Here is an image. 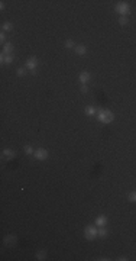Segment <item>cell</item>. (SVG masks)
Wrapping results in <instances>:
<instances>
[{
  "mask_svg": "<svg viewBox=\"0 0 136 261\" xmlns=\"http://www.w3.org/2000/svg\"><path fill=\"white\" fill-rule=\"evenodd\" d=\"M80 90H81V93H87V92H88V86H87V84H81V89H80Z\"/></svg>",
  "mask_w": 136,
  "mask_h": 261,
  "instance_id": "cell-23",
  "label": "cell"
},
{
  "mask_svg": "<svg viewBox=\"0 0 136 261\" xmlns=\"http://www.w3.org/2000/svg\"><path fill=\"white\" fill-rule=\"evenodd\" d=\"M99 236V229L96 225H87L84 228V238L87 241H94Z\"/></svg>",
  "mask_w": 136,
  "mask_h": 261,
  "instance_id": "cell-2",
  "label": "cell"
},
{
  "mask_svg": "<svg viewBox=\"0 0 136 261\" xmlns=\"http://www.w3.org/2000/svg\"><path fill=\"white\" fill-rule=\"evenodd\" d=\"M38 64H39L38 58H36V57H29L26 60V62H25V68L31 71L32 74H35V73H36V68H38Z\"/></svg>",
  "mask_w": 136,
  "mask_h": 261,
  "instance_id": "cell-4",
  "label": "cell"
},
{
  "mask_svg": "<svg viewBox=\"0 0 136 261\" xmlns=\"http://www.w3.org/2000/svg\"><path fill=\"white\" fill-rule=\"evenodd\" d=\"M119 23H120L122 26H126L127 23H129V20H127V16H120V18H119Z\"/></svg>",
  "mask_w": 136,
  "mask_h": 261,
  "instance_id": "cell-21",
  "label": "cell"
},
{
  "mask_svg": "<svg viewBox=\"0 0 136 261\" xmlns=\"http://www.w3.org/2000/svg\"><path fill=\"white\" fill-rule=\"evenodd\" d=\"M84 113L87 116H93V115H96L97 113V109L94 106H87L86 109H84Z\"/></svg>",
  "mask_w": 136,
  "mask_h": 261,
  "instance_id": "cell-14",
  "label": "cell"
},
{
  "mask_svg": "<svg viewBox=\"0 0 136 261\" xmlns=\"http://www.w3.org/2000/svg\"><path fill=\"white\" fill-rule=\"evenodd\" d=\"M127 200H129L130 203H136V191H130L129 196H127Z\"/></svg>",
  "mask_w": 136,
  "mask_h": 261,
  "instance_id": "cell-20",
  "label": "cell"
},
{
  "mask_svg": "<svg viewBox=\"0 0 136 261\" xmlns=\"http://www.w3.org/2000/svg\"><path fill=\"white\" fill-rule=\"evenodd\" d=\"M25 74H26V68L25 67H19L18 70H16V75L18 77H23Z\"/></svg>",
  "mask_w": 136,
  "mask_h": 261,
  "instance_id": "cell-19",
  "label": "cell"
},
{
  "mask_svg": "<svg viewBox=\"0 0 136 261\" xmlns=\"http://www.w3.org/2000/svg\"><path fill=\"white\" fill-rule=\"evenodd\" d=\"M74 52L77 54V55H86V54H87V47L83 45V44L77 45V47L74 48Z\"/></svg>",
  "mask_w": 136,
  "mask_h": 261,
  "instance_id": "cell-11",
  "label": "cell"
},
{
  "mask_svg": "<svg viewBox=\"0 0 136 261\" xmlns=\"http://www.w3.org/2000/svg\"><path fill=\"white\" fill-rule=\"evenodd\" d=\"M97 120L100 124H104V125H109L114 120V113L109 109H100L97 112Z\"/></svg>",
  "mask_w": 136,
  "mask_h": 261,
  "instance_id": "cell-1",
  "label": "cell"
},
{
  "mask_svg": "<svg viewBox=\"0 0 136 261\" xmlns=\"http://www.w3.org/2000/svg\"><path fill=\"white\" fill-rule=\"evenodd\" d=\"M2 31H3V32L13 31V23H12V22H5L3 25H2Z\"/></svg>",
  "mask_w": 136,
  "mask_h": 261,
  "instance_id": "cell-15",
  "label": "cell"
},
{
  "mask_svg": "<svg viewBox=\"0 0 136 261\" xmlns=\"http://www.w3.org/2000/svg\"><path fill=\"white\" fill-rule=\"evenodd\" d=\"M45 258H46V250H41V251L36 252V260L42 261V260H45Z\"/></svg>",
  "mask_w": 136,
  "mask_h": 261,
  "instance_id": "cell-16",
  "label": "cell"
},
{
  "mask_svg": "<svg viewBox=\"0 0 136 261\" xmlns=\"http://www.w3.org/2000/svg\"><path fill=\"white\" fill-rule=\"evenodd\" d=\"M3 52H5V54H12V52H13V44H12L10 41L3 45Z\"/></svg>",
  "mask_w": 136,
  "mask_h": 261,
  "instance_id": "cell-12",
  "label": "cell"
},
{
  "mask_svg": "<svg viewBox=\"0 0 136 261\" xmlns=\"http://www.w3.org/2000/svg\"><path fill=\"white\" fill-rule=\"evenodd\" d=\"M97 260H101V261H109V258H107V257H101V258H97Z\"/></svg>",
  "mask_w": 136,
  "mask_h": 261,
  "instance_id": "cell-26",
  "label": "cell"
},
{
  "mask_svg": "<svg viewBox=\"0 0 136 261\" xmlns=\"http://www.w3.org/2000/svg\"><path fill=\"white\" fill-rule=\"evenodd\" d=\"M48 151L45 150V148H38V150H35V154H33V157H35L38 161H44V160L48 158Z\"/></svg>",
  "mask_w": 136,
  "mask_h": 261,
  "instance_id": "cell-5",
  "label": "cell"
},
{
  "mask_svg": "<svg viewBox=\"0 0 136 261\" xmlns=\"http://www.w3.org/2000/svg\"><path fill=\"white\" fill-rule=\"evenodd\" d=\"M2 155L5 160H13L16 157V151L15 150H10V148H6V150L2 151Z\"/></svg>",
  "mask_w": 136,
  "mask_h": 261,
  "instance_id": "cell-9",
  "label": "cell"
},
{
  "mask_svg": "<svg viewBox=\"0 0 136 261\" xmlns=\"http://www.w3.org/2000/svg\"><path fill=\"white\" fill-rule=\"evenodd\" d=\"M90 79H91V74H90L88 71H81L78 75V81L81 84H87L88 81H90Z\"/></svg>",
  "mask_w": 136,
  "mask_h": 261,
  "instance_id": "cell-8",
  "label": "cell"
},
{
  "mask_svg": "<svg viewBox=\"0 0 136 261\" xmlns=\"http://www.w3.org/2000/svg\"><path fill=\"white\" fill-rule=\"evenodd\" d=\"M107 222H109V219H107L106 215H99V216L96 218V221H94V225H96L97 228H100V226L107 225Z\"/></svg>",
  "mask_w": 136,
  "mask_h": 261,
  "instance_id": "cell-7",
  "label": "cell"
},
{
  "mask_svg": "<svg viewBox=\"0 0 136 261\" xmlns=\"http://www.w3.org/2000/svg\"><path fill=\"white\" fill-rule=\"evenodd\" d=\"M107 235H109V231L106 226H100L99 228V238H107Z\"/></svg>",
  "mask_w": 136,
  "mask_h": 261,
  "instance_id": "cell-13",
  "label": "cell"
},
{
  "mask_svg": "<svg viewBox=\"0 0 136 261\" xmlns=\"http://www.w3.org/2000/svg\"><path fill=\"white\" fill-rule=\"evenodd\" d=\"M114 12L119 13L120 16H127L130 13V5L127 2H117L114 6Z\"/></svg>",
  "mask_w": 136,
  "mask_h": 261,
  "instance_id": "cell-3",
  "label": "cell"
},
{
  "mask_svg": "<svg viewBox=\"0 0 136 261\" xmlns=\"http://www.w3.org/2000/svg\"><path fill=\"white\" fill-rule=\"evenodd\" d=\"M5 2H0V10H5Z\"/></svg>",
  "mask_w": 136,
  "mask_h": 261,
  "instance_id": "cell-24",
  "label": "cell"
},
{
  "mask_svg": "<svg viewBox=\"0 0 136 261\" xmlns=\"http://www.w3.org/2000/svg\"><path fill=\"white\" fill-rule=\"evenodd\" d=\"M64 45H65L67 49H72V48H75V47H77V45L74 44V41H72V39H67Z\"/></svg>",
  "mask_w": 136,
  "mask_h": 261,
  "instance_id": "cell-18",
  "label": "cell"
},
{
  "mask_svg": "<svg viewBox=\"0 0 136 261\" xmlns=\"http://www.w3.org/2000/svg\"><path fill=\"white\" fill-rule=\"evenodd\" d=\"M16 241H18L16 235H7V236L5 238V245H9V247H15Z\"/></svg>",
  "mask_w": 136,
  "mask_h": 261,
  "instance_id": "cell-10",
  "label": "cell"
},
{
  "mask_svg": "<svg viewBox=\"0 0 136 261\" xmlns=\"http://www.w3.org/2000/svg\"><path fill=\"white\" fill-rule=\"evenodd\" d=\"M23 151H25V154H26V155H33V154H35V150L32 148V145H25V146H23Z\"/></svg>",
  "mask_w": 136,
  "mask_h": 261,
  "instance_id": "cell-17",
  "label": "cell"
},
{
  "mask_svg": "<svg viewBox=\"0 0 136 261\" xmlns=\"http://www.w3.org/2000/svg\"><path fill=\"white\" fill-rule=\"evenodd\" d=\"M0 42H2L3 45L6 44V34L3 31H2V34H0Z\"/></svg>",
  "mask_w": 136,
  "mask_h": 261,
  "instance_id": "cell-22",
  "label": "cell"
},
{
  "mask_svg": "<svg viewBox=\"0 0 136 261\" xmlns=\"http://www.w3.org/2000/svg\"><path fill=\"white\" fill-rule=\"evenodd\" d=\"M117 260H119V261H127L129 258H127V257H119Z\"/></svg>",
  "mask_w": 136,
  "mask_h": 261,
  "instance_id": "cell-25",
  "label": "cell"
},
{
  "mask_svg": "<svg viewBox=\"0 0 136 261\" xmlns=\"http://www.w3.org/2000/svg\"><path fill=\"white\" fill-rule=\"evenodd\" d=\"M0 61H2V64L10 65V64L15 61V55H13V54H5V52H2V54H0Z\"/></svg>",
  "mask_w": 136,
  "mask_h": 261,
  "instance_id": "cell-6",
  "label": "cell"
}]
</instances>
